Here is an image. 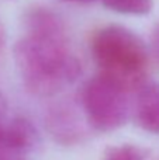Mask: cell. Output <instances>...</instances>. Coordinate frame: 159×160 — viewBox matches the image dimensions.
I'll use <instances>...</instances> for the list:
<instances>
[{
    "mask_svg": "<svg viewBox=\"0 0 159 160\" xmlns=\"http://www.w3.org/2000/svg\"><path fill=\"white\" fill-rule=\"evenodd\" d=\"M25 35L16 42L14 62L25 90L37 97L61 93L79 79L82 63L70 48L65 21L44 6L24 14Z\"/></svg>",
    "mask_w": 159,
    "mask_h": 160,
    "instance_id": "6da1fadb",
    "label": "cell"
},
{
    "mask_svg": "<svg viewBox=\"0 0 159 160\" xmlns=\"http://www.w3.org/2000/svg\"><path fill=\"white\" fill-rule=\"evenodd\" d=\"M90 52L99 73L111 78L128 91L146 82L148 48L130 28L118 24L100 27L90 37Z\"/></svg>",
    "mask_w": 159,
    "mask_h": 160,
    "instance_id": "7a4b0ae2",
    "label": "cell"
},
{
    "mask_svg": "<svg viewBox=\"0 0 159 160\" xmlns=\"http://www.w3.org/2000/svg\"><path fill=\"white\" fill-rule=\"evenodd\" d=\"M127 93L120 83L101 73L87 80L79 98L87 125L106 133L123 127L130 115Z\"/></svg>",
    "mask_w": 159,
    "mask_h": 160,
    "instance_id": "3957f363",
    "label": "cell"
},
{
    "mask_svg": "<svg viewBox=\"0 0 159 160\" xmlns=\"http://www.w3.org/2000/svg\"><path fill=\"white\" fill-rule=\"evenodd\" d=\"M41 136L25 117H14L0 127V160L14 159L38 148Z\"/></svg>",
    "mask_w": 159,
    "mask_h": 160,
    "instance_id": "277c9868",
    "label": "cell"
},
{
    "mask_svg": "<svg viewBox=\"0 0 159 160\" xmlns=\"http://www.w3.org/2000/svg\"><path fill=\"white\" fill-rule=\"evenodd\" d=\"M134 119L142 131L159 135V83L145 82L137 88Z\"/></svg>",
    "mask_w": 159,
    "mask_h": 160,
    "instance_id": "5b68a950",
    "label": "cell"
},
{
    "mask_svg": "<svg viewBox=\"0 0 159 160\" xmlns=\"http://www.w3.org/2000/svg\"><path fill=\"white\" fill-rule=\"evenodd\" d=\"M78 118L79 117L69 105H56L48 112L47 127L58 142L65 145L78 143L85 136V131Z\"/></svg>",
    "mask_w": 159,
    "mask_h": 160,
    "instance_id": "8992f818",
    "label": "cell"
},
{
    "mask_svg": "<svg viewBox=\"0 0 159 160\" xmlns=\"http://www.w3.org/2000/svg\"><path fill=\"white\" fill-rule=\"evenodd\" d=\"M107 10L124 16H146L154 8V0H101Z\"/></svg>",
    "mask_w": 159,
    "mask_h": 160,
    "instance_id": "52a82bcc",
    "label": "cell"
},
{
    "mask_svg": "<svg viewBox=\"0 0 159 160\" xmlns=\"http://www.w3.org/2000/svg\"><path fill=\"white\" fill-rule=\"evenodd\" d=\"M145 159H146L145 149L131 143H123L109 148L101 160H145Z\"/></svg>",
    "mask_w": 159,
    "mask_h": 160,
    "instance_id": "ba28073f",
    "label": "cell"
},
{
    "mask_svg": "<svg viewBox=\"0 0 159 160\" xmlns=\"http://www.w3.org/2000/svg\"><path fill=\"white\" fill-rule=\"evenodd\" d=\"M151 52L155 59L159 62V22L155 25L151 34Z\"/></svg>",
    "mask_w": 159,
    "mask_h": 160,
    "instance_id": "9c48e42d",
    "label": "cell"
},
{
    "mask_svg": "<svg viewBox=\"0 0 159 160\" xmlns=\"http://www.w3.org/2000/svg\"><path fill=\"white\" fill-rule=\"evenodd\" d=\"M6 44H7V34H6L4 24H3V21L0 20V56H2L3 52H4Z\"/></svg>",
    "mask_w": 159,
    "mask_h": 160,
    "instance_id": "30bf717a",
    "label": "cell"
},
{
    "mask_svg": "<svg viewBox=\"0 0 159 160\" xmlns=\"http://www.w3.org/2000/svg\"><path fill=\"white\" fill-rule=\"evenodd\" d=\"M6 112H7V101H6L4 96H3L2 91H0V127H2V124L6 121L4 119Z\"/></svg>",
    "mask_w": 159,
    "mask_h": 160,
    "instance_id": "8fae6325",
    "label": "cell"
},
{
    "mask_svg": "<svg viewBox=\"0 0 159 160\" xmlns=\"http://www.w3.org/2000/svg\"><path fill=\"white\" fill-rule=\"evenodd\" d=\"M62 2H68V3H82V4H86V3H92L95 0H62Z\"/></svg>",
    "mask_w": 159,
    "mask_h": 160,
    "instance_id": "7c38bea8",
    "label": "cell"
},
{
    "mask_svg": "<svg viewBox=\"0 0 159 160\" xmlns=\"http://www.w3.org/2000/svg\"><path fill=\"white\" fill-rule=\"evenodd\" d=\"M4 160H16V159H4Z\"/></svg>",
    "mask_w": 159,
    "mask_h": 160,
    "instance_id": "4fadbf2b",
    "label": "cell"
},
{
    "mask_svg": "<svg viewBox=\"0 0 159 160\" xmlns=\"http://www.w3.org/2000/svg\"><path fill=\"white\" fill-rule=\"evenodd\" d=\"M4 2H10V0H4Z\"/></svg>",
    "mask_w": 159,
    "mask_h": 160,
    "instance_id": "5bb4252c",
    "label": "cell"
}]
</instances>
